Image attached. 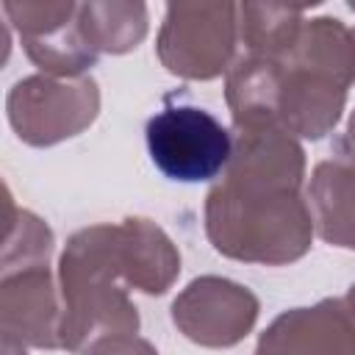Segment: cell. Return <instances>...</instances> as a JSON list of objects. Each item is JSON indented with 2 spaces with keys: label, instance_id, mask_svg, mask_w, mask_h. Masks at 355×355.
I'll list each match as a JSON object with an SVG mask.
<instances>
[{
  "label": "cell",
  "instance_id": "obj_1",
  "mask_svg": "<svg viewBox=\"0 0 355 355\" xmlns=\"http://www.w3.org/2000/svg\"><path fill=\"white\" fill-rule=\"evenodd\" d=\"M305 153L275 125L239 128L225 178L205 197V233L216 252L283 266L311 250L316 233L302 197Z\"/></svg>",
  "mask_w": 355,
  "mask_h": 355
},
{
  "label": "cell",
  "instance_id": "obj_2",
  "mask_svg": "<svg viewBox=\"0 0 355 355\" xmlns=\"http://www.w3.org/2000/svg\"><path fill=\"white\" fill-rule=\"evenodd\" d=\"M180 275V252L150 219L128 216L69 236L61 261V349L80 352L92 341L136 333L139 313L125 288L164 294Z\"/></svg>",
  "mask_w": 355,
  "mask_h": 355
},
{
  "label": "cell",
  "instance_id": "obj_3",
  "mask_svg": "<svg viewBox=\"0 0 355 355\" xmlns=\"http://www.w3.org/2000/svg\"><path fill=\"white\" fill-rule=\"evenodd\" d=\"M355 80V36L336 17L302 19L291 42L272 55H241L227 72L233 125H275L291 136L322 139L344 111Z\"/></svg>",
  "mask_w": 355,
  "mask_h": 355
},
{
  "label": "cell",
  "instance_id": "obj_4",
  "mask_svg": "<svg viewBox=\"0 0 355 355\" xmlns=\"http://www.w3.org/2000/svg\"><path fill=\"white\" fill-rule=\"evenodd\" d=\"M53 230L36 214L11 208L3 244L0 327L3 338L39 349H61V308L50 275Z\"/></svg>",
  "mask_w": 355,
  "mask_h": 355
},
{
  "label": "cell",
  "instance_id": "obj_5",
  "mask_svg": "<svg viewBox=\"0 0 355 355\" xmlns=\"http://www.w3.org/2000/svg\"><path fill=\"white\" fill-rule=\"evenodd\" d=\"M153 164L180 183H202L227 169L233 158L230 130L205 108L166 105L144 128Z\"/></svg>",
  "mask_w": 355,
  "mask_h": 355
},
{
  "label": "cell",
  "instance_id": "obj_6",
  "mask_svg": "<svg viewBox=\"0 0 355 355\" xmlns=\"http://www.w3.org/2000/svg\"><path fill=\"white\" fill-rule=\"evenodd\" d=\"M239 39V6L233 3H172L158 33L161 64L189 80L219 78Z\"/></svg>",
  "mask_w": 355,
  "mask_h": 355
},
{
  "label": "cell",
  "instance_id": "obj_7",
  "mask_svg": "<svg viewBox=\"0 0 355 355\" xmlns=\"http://www.w3.org/2000/svg\"><path fill=\"white\" fill-rule=\"evenodd\" d=\"M8 122L25 144L50 147L86 130L100 111L94 78L31 75L11 86L6 100Z\"/></svg>",
  "mask_w": 355,
  "mask_h": 355
},
{
  "label": "cell",
  "instance_id": "obj_8",
  "mask_svg": "<svg viewBox=\"0 0 355 355\" xmlns=\"http://www.w3.org/2000/svg\"><path fill=\"white\" fill-rule=\"evenodd\" d=\"M258 311V297L247 286L205 275L175 297L172 322L200 347H233L252 330Z\"/></svg>",
  "mask_w": 355,
  "mask_h": 355
},
{
  "label": "cell",
  "instance_id": "obj_9",
  "mask_svg": "<svg viewBox=\"0 0 355 355\" xmlns=\"http://www.w3.org/2000/svg\"><path fill=\"white\" fill-rule=\"evenodd\" d=\"M78 3H3L28 58L53 78H80L97 53L78 22Z\"/></svg>",
  "mask_w": 355,
  "mask_h": 355
},
{
  "label": "cell",
  "instance_id": "obj_10",
  "mask_svg": "<svg viewBox=\"0 0 355 355\" xmlns=\"http://www.w3.org/2000/svg\"><path fill=\"white\" fill-rule=\"evenodd\" d=\"M255 355H355V316L344 297L283 311L261 333Z\"/></svg>",
  "mask_w": 355,
  "mask_h": 355
},
{
  "label": "cell",
  "instance_id": "obj_11",
  "mask_svg": "<svg viewBox=\"0 0 355 355\" xmlns=\"http://www.w3.org/2000/svg\"><path fill=\"white\" fill-rule=\"evenodd\" d=\"M308 197L316 233L327 244L355 250V164L341 158L316 164Z\"/></svg>",
  "mask_w": 355,
  "mask_h": 355
},
{
  "label": "cell",
  "instance_id": "obj_12",
  "mask_svg": "<svg viewBox=\"0 0 355 355\" xmlns=\"http://www.w3.org/2000/svg\"><path fill=\"white\" fill-rule=\"evenodd\" d=\"M78 22L92 44L100 53H128L139 47L147 36V6L144 3H83L78 8Z\"/></svg>",
  "mask_w": 355,
  "mask_h": 355
},
{
  "label": "cell",
  "instance_id": "obj_13",
  "mask_svg": "<svg viewBox=\"0 0 355 355\" xmlns=\"http://www.w3.org/2000/svg\"><path fill=\"white\" fill-rule=\"evenodd\" d=\"M80 355H158V349L136 333H116L92 341Z\"/></svg>",
  "mask_w": 355,
  "mask_h": 355
},
{
  "label": "cell",
  "instance_id": "obj_14",
  "mask_svg": "<svg viewBox=\"0 0 355 355\" xmlns=\"http://www.w3.org/2000/svg\"><path fill=\"white\" fill-rule=\"evenodd\" d=\"M336 158H341V161H347V164H355V114L349 116L347 133L336 141Z\"/></svg>",
  "mask_w": 355,
  "mask_h": 355
},
{
  "label": "cell",
  "instance_id": "obj_15",
  "mask_svg": "<svg viewBox=\"0 0 355 355\" xmlns=\"http://www.w3.org/2000/svg\"><path fill=\"white\" fill-rule=\"evenodd\" d=\"M3 355H25V349H22V344H14V341L3 338Z\"/></svg>",
  "mask_w": 355,
  "mask_h": 355
},
{
  "label": "cell",
  "instance_id": "obj_16",
  "mask_svg": "<svg viewBox=\"0 0 355 355\" xmlns=\"http://www.w3.org/2000/svg\"><path fill=\"white\" fill-rule=\"evenodd\" d=\"M344 302H347V308L352 311V316H355V283L349 286V291H347V297H344Z\"/></svg>",
  "mask_w": 355,
  "mask_h": 355
},
{
  "label": "cell",
  "instance_id": "obj_17",
  "mask_svg": "<svg viewBox=\"0 0 355 355\" xmlns=\"http://www.w3.org/2000/svg\"><path fill=\"white\" fill-rule=\"evenodd\" d=\"M352 11H355V6H352ZM352 36H355V28H352Z\"/></svg>",
  "mask_w": 355,
  "mask_h": 355
}]
</instances>
